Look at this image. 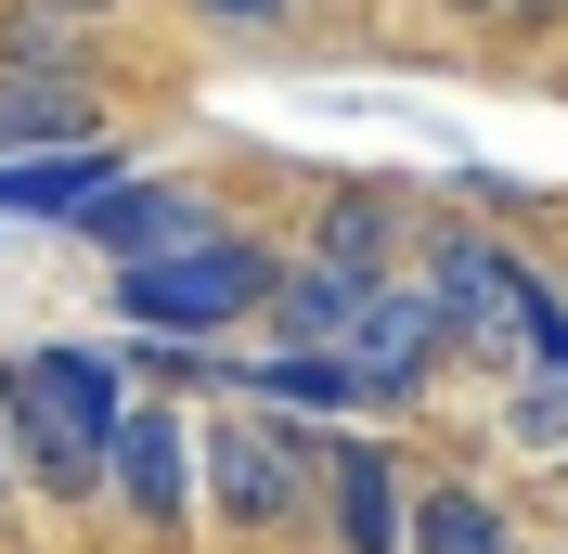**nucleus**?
<instances>
[{
  "label": "nucleus",
  "instance_id": "nucleus-1",
  "mask_svg": "<svg viewBox=\"0 0 568 554\" xmlns=\"http://www.w3.org/2000/svg\"><path fill=\"white\" fill-rule=\"evenodd\" d=\"M116 361L91 348H0V439L52 503H91L104 490V439H116Z\"/></svg>",
  "mask_w": 568,
  "mask_h": 554
},
{
  "label": "nucleus",
  "instance_id": "nucleus-2",
  "mask_svg": "<svg viewBox=\"0 0 568 554\" xmlns=\"http://www.w3.org/2000/svg\"><path fill=\"white\" fill-rule=\"evenodd\" d=\"M284 258H258L246 233H207L181 245V258H142V271H116V310L142 322V336H220V322H246L258 297H272Z\"/></svg>",
  "mask_w": 568,
  "mask_h": 554
},
{
  "label": "nucleus",
  "instance_id": "nucleus-3",
  "mask_svg": "<svg viewBox=\"0 0 568 554\" xmlns=\"http://www.w3.org/2000/svg\"><path fill=\"white\" fill-rule=\"evenodd\" d=\"M104 490L130 503L142 529H181L194 516V425H181V400H116V439H104Z\"/></svg>",
  "mask_w": 568,
  "mask_h": 554
},
{
  "label": "nucleus",
  "instance_id": "nucleus-4",
  "mask_svg": "<svg viewBox=\"0 0 568 554\" xmlns=\"http://www.w3.org/2000/svg\"><path fill=\"white\" fill-rule=\"evenodd\" d=\"M453 348V322L426 310V284H375L349 310V336H336V361H349V387L362 400H414V375Z\"/></svg>",
  "mask_w": 568,
  "mask_h": 554
},
{
  "label": "nucleus",
  "instance_id": "nucleus-5",
  "mask_svg": "<svg viewBox=\"0 0 568 554\" xmlns=\"http://www.w3.org/2000/svg\"><path fill=\"white\" fill-rule=\"evenodd\" d=\"M78 233L104 245L116 271H142V258H181V245H207L220 219H207V194H194V181H104V194L78 207Z\"/></svg>",
  "mask_w": 568,
  "mask_h": 554
},
{
  "label": "nucleus",
  "instance_id": "nucleus-6",
  "mask_svg": "<svg viewBox=\"0 0 568 554\" xmlns=\"http://www.w3.org/2000/svg\"><path fill=\"white\" fill-rule=\"evenodd\" d=\"M194 464H207V490H220L233 529H297V503H311V490H297V451H284L258 413H220Z\"/></svg>",
  "mask_w": 568,
  "mask_h": 554
},
{
  "label": "nucleus",
  "instance_id": "nucleus-7",
  "mask_svg": "<svg viewBox=\"0 0 568 554\" xmlns=\"http://www.w3.org/2000/svg\"><path fill=\"white\" fill-rule=\"evenodd\" d=\"M323 503H336L349 554H400V478H388L375 439H323Z\"/></svg>",
  "mask_w": 568,
  "mask_h": 554
},
{
  "label": "nucleus",
  "instance_id": "nucleus-8",
  "mask_svg": "<svg viewBox=\"0 0 568 554\" xmlns=\"http://www.w3.org/2000/svg\"><path fill=\"white\" fill-rule=\"evenodd\" d=\"M104 181H130L104 142H65V155H13V168H0V219H78L91 194H104Z\"/></svg>",
  "mask_w": 568,
  "mask_h": 554
},
{
  "label": "nucleus",
  "instance_id": "nucleus-9",
  "mask_svg": "<svg viewBox=\"0 0 568 554\" xmlns=\"http://www.w3.org/2000/svg\"><path fill=\"white\" fill-rule=\"evenodd\" d=\"M65 142H91V91L0 65V168H13V155H65Z\"/></svg>",
  "mask_w": 568,
  "mask_h": 554
},
{
  "label": "nucleus",
  "instance_id": "nucleus-10",
  "mask_svg": "<svg viewBox=\"0 0 568 554\" xmlns=\"http://www.w3.org/2000/svg\"><path fill=\"white\" fill-rule=\"evenodd\" d=\"M362 297H375V284H349V271H323V258H297V271H272V297H258V310L297 336V361H336V336H349Z\"/></svg>",
  "mask_w": 568,
  "mask_h": 554
},
{
  "label": "nucleus",
  "instance_id": "nucleus-11",
  "mask_svg": "<svg viewBox=\"0 0 568 554\" xmlns=\"http://www.w3.org/2000/svg\"><path fill=\"white\" fill-rule=\"evenodd\" d=\"M426 310L453 322V336H491V322H504V245L453 233L439 258H426Z\"/></svg>",
  "mask_w": 568,
  "mask_h": 554
},
{
  "label": "nucleus",
  "instance_id": "nucleus-12",
  "mask_svg": "<svg viewBox=\"0 0 568 554\" xmlns=\"http://www.w3.org/2000/svg\"><path fill=\"white\" fill-rule=\"evenodd\" d=\"M400 554H517V542L478 490H426V503H400Z\"/></svg>",
  "mask_w": 568,
  "mask_h": 554
},
{
  "label": "nucleus",
  "instance_id": "nucleus-13",
  "mask_svg": "<svg viewBox=\"0 0 568 554\" xmlns=\"http://www.w3.org/2000/svg\"><path fill=\"white\" fill-rule=\"evenodd\" d=\"M323 271H349V284H388L375 258H388V194H349V207L323 219V245H311Z\"/></svg>",
  "mask_w": 568,
  "mask_h": 554
},
{
  "label": "nucleus",
  "instance_id": "nucleus-14",
  "mask_svg": "<svg viewBox=\"0 0 568 554\" xmlns=\"http://www.w3.org/2000/svg\"><path fill=\"white\" fill-rule=\"evenodd\" d=\"M246 387H272V400H323V413H349V400H362L349 361H297V348H284V361H246Z\"/></svg>",
  "mask_w": 568,
  "mask_h": 554
},
{
  "label": "nucleus",
  "instance_id": "nucleus-15",
  "mask_svg": "<svg viewBox=\"0 0 568 554\" xmlns=\"http://www.w3.org/2000/svg\"><path fill=\"white\" fill-rule=\"evenodd\" d=\"M504 425H517L530 451H568V387H556V375H530L517 400H504Z\"/></svg>",
  "mask_w": 568,
  "mask_h": 554
},
{
  "label": "nucleus",
  "instance_id": "nucleus-16",
  "mask_svg": "<svg viewBox=\"0 0 568 554\" xmlns=\"http://www.w3.org/2000/svg\"><path fill=\"white\" fill-rule=\"evenodd\" d=\"M207 13H220V27H272L284 0H207Z\"/></svg>",
  "mask_w": 568,
  "mask_h": 554
},
{
  "label": "nucleus",
  "instance_id": "nucleus-17",
  "mask_svg": "<svg viewBox=\"0 0 568 554\" xmlns=\"http://www.w3.org/2000/svg\"><path fill=\"white\" fill-rule=\"evenodd\" d=\"M439 13H517V0H439Z\"/></svg>",
  "mask_w": 568,
  "mask_h": 554
},
{
  "label": "nucleus",
  "instance_id": "nucleus-18",
  "mask_svg": "<svg viewBox=\"0 0 568 554\" xmlns=\"http://www.w3.org/2000/svg\"><path fill=\"white\" fill-rule=\"evenodd\" d=\"M52 13H65V27H78V13H116V0H52Z\"/></svg>",
  "mask_w": 568,
  "mask_h": 554
}]
</instances>
